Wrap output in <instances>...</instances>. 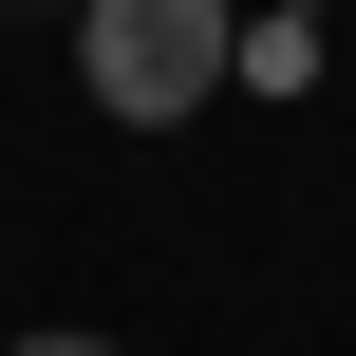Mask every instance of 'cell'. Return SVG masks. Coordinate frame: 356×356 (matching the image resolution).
<instances>
[{"mask_svg": "<svg viewBox=\"0 0 356 356\" xmlns=\"http://www.w3.org/2000/svg\"><path fill=\"white\" fill-rule=\"evenodd\" d=\"M19 356H113V338H19Z\"/></svg>", "mask_w": 356, "mask_h": 356, "instance_id": "obj_2", "label": "cell"}, {"mask_svg": "<svg viewBox=\"0 0 356 356\" xmlns=\"http://www.w3.org/2000/svg\"><path fill=\"white\" fill-rule=\"evenodd\" d=\"M75 75L113 131H188L244 75V0H75Z\"/></svg>", "mask_w": 356, "mask_h": 356, "instance_id": "obj_1", "label": "cell"}]
</instances>
